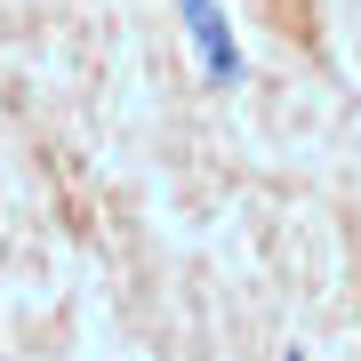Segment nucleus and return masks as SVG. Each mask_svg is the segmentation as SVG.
I'll return each mask as SVG.
<instances>
[{
	"mask_svg": "<svg viewBox=\"0 0 361 361\" xmlns=\"http://www.w3.org/2000/svg\"><path fill=\"white\" fill-rule=\"evenodd\" d=\"M177 16H185V32H193V49H201V73L217 80V89H233V80H241V49H233V32H225V8L217 0H177Z\"/></svg>",
	"mask_w": 361,
	"mask_h": 361,
	"instance_id": "obj_1",
	"label": "nucleus"
},
{
	"mask_svg": "<svg viewBox=\"0 0 361 361\" xmlns=\"http://www.w3.org/2000/svg\"><path fill=\"white\" fill-rule=\"evenodd\" d=\"M289 361H297V353H289Z\"/></svg>",
	"mask_w": 361,
	"mask_h": 361,
	"instance_id": "obj_2",
	"label": "nucleus"
}]
</instances>
